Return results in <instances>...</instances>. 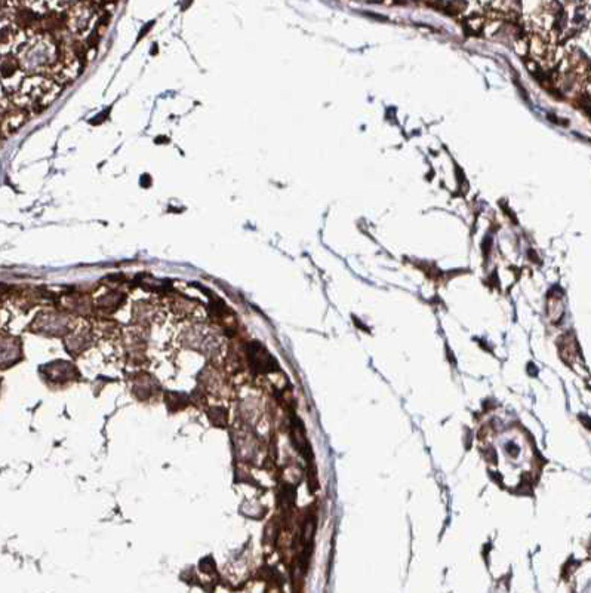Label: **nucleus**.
Instances as JSON below:
<instances>
[{"label": "nucleus", "instance_id": "f257e3e1", "mask_svg": "<svg viewBox=\"0 0 591 593\" xmlns=\"http://www.w3.org/2000/svg\"><path fill=\"white\" fill-rule=\"evenodd\" d=\"M249 360H251L252 367L256 371H261V373H270L276 365L269 351L261 345H258V342H252V345L249 346Z\"/></svg>", "mask_w": 591, "mask_h": 593}]
</instances>
